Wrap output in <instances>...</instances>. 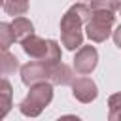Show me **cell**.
<instances>
[{"label": "cell", "mask_w": 121, "mask_h": 121, "mask_svg": "<svg viewBox=\"0 0 121 121\" xmlns=\"http://www.w3.org/2000/svg\"><path fill=\"white\" fill-rule=\"evenodd\" d=\"M91 17V8L87 4H74L60 19V42L68 51H76L83 45L81 26Z\"/></svg>", "instance_id": "cell-1"}, {"label": "cell", "mask_w": 121, "mask_h": 121, "mask_svg": "<svg viewBox=\"0 0 121 121\" xmlns=\"http://www.w3.org/2000/svg\"><path fill=\"white\" fill-rule=\"evenodd\" d=\"M53 100V83L49 81H40L30 85L28 95L21 100L19 110L26 117H38Z\"/></svg>", "instance_id": "cell-2"}, {"label": "cell", "mask_w": 121, "mask_h": 121, "mask_svg": "<svg viewBox=\"0 0 121 121\" xmlns=\"http://www.w3.org/2000/svg\"><path fill=\"white\" fill-rule=\"evenodd\" d=\"M115 23V15L112 11H102V9H95L91 11V17L85 23V30H87V38L91 42H106L112 34Z\"/></svg>", "instance_id": "cell-3"}, {"label": "cell", "mask_w": 121, "mask_h": 121, "mask_svg": "<svg viewBox=\"0 0 121 121\" xmlns=\"http://www.w3.org/2000/svg\"><path fill=\"white\" fill-rule=\"evenodd\" d=\"M51 76V64H45L42 60H30L21 66V81L30 87L40 81H49Z\"/></svg>", "instance_id": "cell-4"}, {"label": "cell", "mask_w": 121, "mask_h": 121, "mask_svg": "<svg viewBox=\"0 0 121 121\" xmlns=\"http://www.w3.org/2000/svg\"><path fill=\"white\" fill-rule=\"evenodd\" d=\"M98 64V51L93 45H79L74 57V70L79 76L91 74Z\"/></svg>", "instance_id": "cell-5"}, {"label": "cell", "mask_w": 121, "mask_h": 121, "mask_svg": "<svg viewBox=\"0 0 121 121\" xmlns=\"http://www.w3.org/2000/svg\"><path fill=\"white\" fill-rule=\"evenodd\" d=\"M70 85H72V96L83 104H89L98 96V87L91 78H85V76L74 78V81Z\"/></svg>", "instance_id": "cell-6"}, {"label": "cell", "mask_w": 121, "mask_h": 121, "mask_svg": "<svg viewBox=\"0 0 121 121\" xmlns=\"http://www.w3.org/2000/svg\"><path fill=\"white\" fill-rule=\"evenodd\" d=\"M21 45H23V51H25L32 60H42V59L45 57V53H47V40H43V38H40V36H36V34L26 36V38L21 42Z\"/></svg>", "instance_id": "cell-7"}, {"label": "cell", "mask_w": 121, "mask_h": 121, "mask_svg": "<svg viewBox=\"0 0 121 121\" xmlns=\"http://www.w3.org/2000/svg\"><path fill=\"white\" fill-rule=\"evenodd\" d=\"M74 81V72L68 64L64 62H55L51 64V76H49V83L53 85H70Z\"/></svg>", "instance_id": "cell-8"}, {"label": "cell", "mask_w": 121, "mask_h": 121, "mask_svg": "<svg viewBox=\"0 0 121 121\" xmlns=\"http://www.w3.org/2000/svg\"><path fill=\"white\" fill-rule=\"evenodd\" d=\"M13 106V87L6 78H0V119H4Z\"/></svg>", "instance_id": "cell-9"}, {"label": "cell", "mask_w": 121, "mask_h": 121, "mask_svg": "<svg viewBox=\"0 0 121 121\" xmlns=\"http://www.w3.org/2000/svg\"><path fill=\"white\" fill-rule=\"evenodd\" d=\"M11 28H13V36H15V42H23L26 36L34 34V25L30 23V19L19 15V17H13L11 21Z\"/></svg>", "instance_id": "cell-10"}, {"label": "cell", "mask_w": 121, "mask_h": 121, "mask_svg": "<svg viewBox=\"0 0 121 121\" xmlns=\"http://www.w3.org/2000/svg\"><path fill=\"white\" fill-rule=\"evenodd\" d=\"M19 70V60L13 53L0 47V76H9Z\"/></svg>", "instance_id": "cell-11"}, {"label": "cell", "mask_w": 121, "mask_h": 121, "mask_svg": "<svg viewBox=\"0 0 121 121\" xmlns=\"http://www.w3.org/2000/svg\"><path fill=\"white\" fill-rule=\"evenodd\" d=\"M4 9L8 15L11 17H19L25 15L28 11V0H6L4 2Z\"/></svg>", "instance_id": "cell-12"}, {"label": "cell", "mask_w": 121, "mask_h": 121, "mask_svg": "<svg viewBox=\"0 0 121 121\" xmlns=\"http://www.w3.org/2000/svg\"><path fill=\"white\" fill-rule=\"evenodd\" d=\"M108 119L121 121V93H113L108 98Z\"/></svg>", "instance_id": "cell-13"}, {"label": "cell", "mask_w": 121, "mask_h": 121, "mask_svg": "<svg viewBox=\"0 0 121 121\" xmlns=\"http://www.w3.org/2000/svg\"><path fill=\"white\" fill-rule=\"evenodd\" d=\"M60 57H62L60 45H59L55 40H47V53H45V57L42 59V62H45V64H55V62L60 60Z\"/></svg>", "instance_id": "cell-14"}, {"label": "cell", "mask_w": 121, "mask_h": 121, "mask_svg": "<svg viewBox=\"0 0 121 121\" xmlns=\"http://www.w3.org/2000/svg\"><path fill=\"white\" fill-rule=\"evenodd\" d=\"M15 42V36H13V28H11V23H0V47L2 49H9Z\"/></svg>", "instance_id": "cell-15"}, {"label": "cell", "mask_w": 121, "mask_h": 121, "mask_svg": "<svg viewBox=\"0 0 121 121\" xmlns=\"http://www.w3.org/2000/svg\"><path fill=\"white\" fill-rule=\"evenodd\" d=\"M117 6H119V0H91L89 8L91 11L95 9H102V11H117Z\"/></svg>", "instance_id": "cell-16"}, {"label": "cell", "mask_w": 121, "mask_h": 121, "mask_svg": "<svg viewBox=\"0 0 121 121\" xmlns=\"http://www.w3.org/2000/svg\"><path fill=\"white\" fill-rule=\"evenodd\" d=\"M112 36H113V43L121 49V25H119L115 30H112Z\"/></svg>", "instance_id": "cell-17"}, {"label": "cell", "mask_w": 121, "mask_h": 121, "mask_svg": "<svg viewBox=\"0 0 121 121\" xmlns=\"http://www.w3.org/2000/svg\"><path fill=\"white\" fill-rule=\"evenodd\" d=\"M117 11H119V15H121V2H119V6H117Z\"/></svg>", "instance_id": "cell-18"}, {"label": "cell", "mask_w": 121, "mask_h": 121, "mask_svg": "<svg viewBox=\"0 0 121 121\" xmlns=\"http://www.w3.org/2000/svg\"><path fill=\"white\" fill-rule=\"evenodd\" d=\"M4 2H6V0H0V6H4Z\"/></svg>", "instance_id": "cell-19"}]
</instances>
